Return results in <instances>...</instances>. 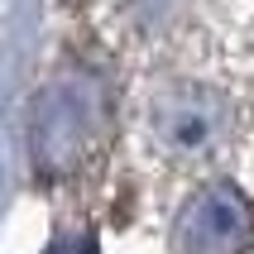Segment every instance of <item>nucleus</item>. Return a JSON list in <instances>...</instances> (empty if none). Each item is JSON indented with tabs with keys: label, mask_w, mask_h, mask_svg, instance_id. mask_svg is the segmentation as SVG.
Returning a JSON list of instances; mask_svg holds the SVG:
<instances>
[{
	"label": "nucleus",
	"mask_w": 254,
	"mask_h": 254,
	"mask_svg": "<svg viewBox=\"0 0 254 254\" xmlns=\"http://www.w3.org/2000/svg\"><path fill=\"white\" fill-rule=\"evenodd\" d=\"M48 254H96V245H91V240L82 235V240H58Z\"/></svg>",
	"instance_id": "nucleus-4"
},
{
	"label": "nucleus",
	"mask_w": 254,
	"mask_h": 254,
	"mask_svg": "<svg viewBox=\"0 0 254 254\" xmlns=\"http://www.w3.org/2000/svg\"><path fill=\"white\" fill-rule=\"evenodd\" d=\"M154 125H158V139L168 149H183V154H197L216 139L221 129V96L206 91V86H178L158 101L154 111Z\"/></svg>",
	"instance_id": "nucleus-3"
},
{
	"label": "nucleus",
	"mask_w": 254,
	"mask_h": 254,
	"mask_svg": "<svg viewBox=\"0 0 254 254\" xmlns=\"http://www.w3.org/2000/svg\"><path fill=\"white\" fill-rule=\"evenodd\" d=\"M101 134V91L86 77H63L34 106V163L48 178H63L96 149Z\"/></svg>",
	"instance_id": "nucleus-1"
},
{
	"label": "nucleus",
	"mask_w": 254,
	"mask_h": 254,
	"mask_svg": "<svg viewBox=\"0 0 254 254\" xmlns=\"http://www.w3.org/2000/svg\"><path fill=\"white\" fill-rule=\"evenodd\" d=\"M173 235L183 254H245L254 245V206L240 187L211 183L183 206Z\"/></svg>",
	"instance_id": "nucleus-2"
}]
</instances>
